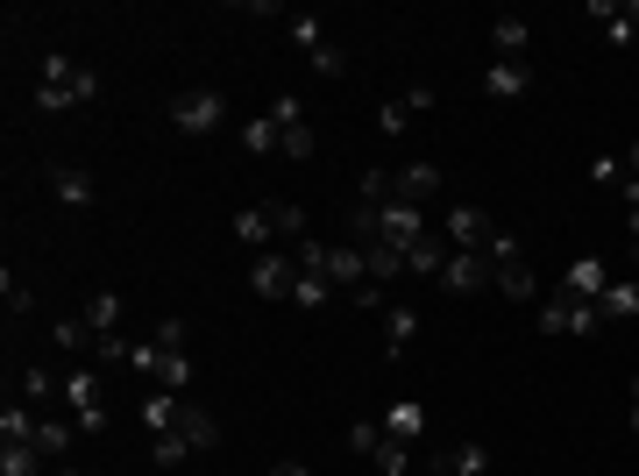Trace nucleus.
Wrapping results in <instances>:
<instances>
[{
	"instance_id": "1",
	"label": "nucleus",
	"mask_w": 639,
	"mask_h": 476,
	"mask_svg": "<svg viewBox=\"0 0 639 476\" xmlns=\"http://www.w3.org/2000/svg\"><path fill=\"white\" fill-rule=\"evenodd\" d=\"M100 93V79L86 65H71L65 50H51L43 57V79H36V107L43 114H65V107H86V100Z\"/></svg>"
},
{
	"instance_id": "2",
	"label": "nucleus",
	"mask_w": 639,
	"mask_h": 476,
	"mask_svg": "<svg viewBox=\"0 0 639 476\" xmlns=\"http://www.w3.org/2000/svg\"><path fill=\"white\" fill-rule=\"evenodd\" d=\"M128 370H143L157 392H178V398H186V384H192L186 349H157V341H135V349H128Z\"/></svg>"
},
{
	"instance_id": "3",
	"label": "nucleus",
	"mask_w": 639,
	"mask_h": 476,
	"mask_svg": "<svg viewBox=\"0 0 639 476\" xmlns=\"http://www.w3.org/2000/svg\"><path fill=\"white\" fill-rule=\"evenodd\" d=\"M171 122L186 128V136H213V128L227 122V93L221 86H192V93L171 100Z\"/></svg>"
},
{
	"instance_id": "4",
	"label": "nucleus",
	"mask_w": 639,
	"mask_h": 476,
	"mask_svg": "<svg viewBox=\"0 0 639 476\" xmlns=\"http://www.w3.org/2000/svg\"><path fill=\"white\" fill-rule=\"evenodd\" d=\"M65 406H71V427H79V434H100V427H107V392H100L93 363L65 377Z\"/></svg>"
},
{
	"instance_id": "5",
	"label": "nucleus",
	"mask_w": 639,
	"mask_h": 476,
	"mask_svg": "<svg viewBox=\"0 0 639 476\" xmlns=\"http://www.w3.org/2000/svg\"><path fill=\"white\" fill-rule=\"evenodd\" d=\"M249 292L256 299H292L299 292V257L292 249H264V257L249 263Z\"/></svg>"
},
{
	"instance_id": "6",
	"label": "nucleus",
	"mask_w": 639,
	"mask_h": 476,
	"mask_svg": "<svg viewBox=\"0 0 639 476\" xmlns=\"http://www.w3.org/2000/svg\"><path fill=\"white\" fill-rule=\"evenodd\" d=\"M612 277H618V271H612L604 257H575V263H569V277H561V299H583V306H597Z\"/></svg>"
},
{
	"instance_id": "7",
	"label": "nucleus",
	"mask_w": 639,
	"mask_h": 476,
	"mask_svg": "<svg viewBox=\"0 0 639 476\" xmlns=\"http://www.w3.org/2000/svg\"><path fill=\"white\" fill-rule=\"evenodd\" d=\"M440 235H448L455 249H491V214L483 206H448V220H440Z\"/></svg>"
},
{
	"instance_id": "8",
	"label": "nucleus",
	"mask_w": 639,
	"mask_h": 476,
	"mask_svg": "<svg viewBox=\"0 0 639 476\" xmlns=\"http://www.w3.org/2000/svg\"><path fill=\"white\" fill-rule=\"evenodd\" d=\"M440 285H448V292H483V285H497V271H491L483 249H455L448 271H440Z\"/></svg>"
},
{
	"instance_id": "9",
	"label": "nucleus",
	"mask_w": 639,
	"mask_h": 476,
	"mask_svg": "<svg viewBox=\"0 0 639 476\" xmlns=\"http://www.w3.org/2000/svg\"><path fill=\"white\" fill-rule=\"evenodd\" d=\"M434 86H413V93L405 100H384V107H377V128H384V136H405V128H413V114H434Z\"/></svg>"
},
{
	"instance_id": "10",
	"label": "nucleus",
	"mask_w": 639,
	"mask_h": 476,
	"mask_svg": "<svg viewBox=\"0 0 639 476\" xmlns=\"http://www.w3.org/2000/svg\"><path fill=\"white\" fill-rule=\"evenodd\" d=\"M448 257H455V242L440 228H426L419 242L405 249V271H413V277H440V271H448Z\"/></svg>"
},
{
	"instance_id": "11",
	"label": "nucleus",
	"mask_w": 639,
	"mask_h": 476,
	"mask_svg": "<svg viewBox=\"0 0 639 476\" xmlns=\"http://www.w3.org/2000/svg\"><path fill=\"white\" fill-rule=\"evenodd\" d=\"M419 235H426L419 206H413V200H391V206H384V242H391V249H413Z\"/></svg>"
},
{
	"instance_id": "12",
	"label": "nucleus",
	"mask_w": 639,
	"mask_h": 476,
	"mask_svg": "<svg viewBox=\"0 0 639 476\" xmlns=\"http://www.w3.org/2000/svg\"><path fill=\"white\" fill-rule=\"evenodd\" d=\"M51 192L65 206H93L100 192H93V171H79V163H51Z\"/></svg>"
},
{
	"instance_id": "13",
	"label": "nucleus",
	"mask_w": 639,
	"mask_h": 476,
	"mask_svg": "<svg viewBox=\"0 0 639 476\" xmlns=\"http://www.w3.org/2000/svg\"><path fill=\"white\" fill-rule=\"evenodd\" d=\"M526 86H532L526 65H512V57H491V71H483V93H491V100H519Z\"/></svg>"
},
{
	"instance_id": "14",
	"label": "nucleus",
	"mask_w": 639,
	"mask_h": 476,
	"mask_svg": "<svg viewBox=\"0 0 639 476\" xmlns=\"http://www.w3.org/2000/svg\"><path fill=\"white\" fill-rule=\"evenodd\" d=\"M434 469L440 476H491V449H483V441H462V449L434 455Z\"/></svg>"
},
{
	"instance_id": "15",
	"label": "nucleus",
	"mask_w": 639,
	"mask_h": 476,
	"mask_svg": "<svg viewBox=\"0 0 639 476\" xmlns=\"http://www.w3.org/2000/svg\"><path fill=\"white\" fill-rule=\"evenodd\" d=\"M526 36H532L526 14H497V22H491V50L512 57V65H526Z\"/></svg>"
},
{
	"instance_id": "16",
	"label": "nucleus",
	"mask_w": 639,
	"mask_h": 476,
	"mask_svg": "<svg viewBox=\"0 0 639 476\" xmlns=\"http://www.w3.org/2000/svg\"><path fill=\"white\" fill-rule=\"evenodd\" d=\"M178 412H186V398H178V392H149V398H143L149 441H157V434H178Z\"/></svg>"
},
{
	"instance_id": "17",
	"label": "nucleus",
	"mask_w": 639,
	"mask_h": 476,
	"mask_svg": "<svg viewBox=\"0 0 639 476\" xmlns=\"http://www.w3.org/2000/svg\"><path fill=\"white\" fill-rule=\"evenodd\" d=\"M391 178H399V200H413V206L440 192V163H399Z\"/></svg>"
},
{
	"instance_id": "18",
	"label": "nucleus",
	"mask_w": 639,
	"mask_h": 476,
	"mask_svg": "<svg viewBox=\"0 0 639 476\" xmlns=\"http://www.w3.org/2000/svg\"><path fill=\"white\" fill-rule=\"evenodd\" d=\"M51 335H57V349H65V355H93V349H100V327L86 320V314H65Z\"/></svg>"
},
{
	"instance_id": "19",
	"label": "nucleus",
	"mask_w": 639,
	"mask_h": 476,
	"mask_svg": "<svg viewBox=\"0 0 639 476\" xmlns=\"http://www.w3.org/2000/svg\"><path fill=\"white\" fill-rule=\"evenodd\" d=\"M384 434L413 449V441L426 434V412H419V398H399V406H384Z\"/></svg>"
},
{
	"instance_id": "20",
	"label": "nucleus",
	"mask_w": 639,
	"mask_h": 476,
	"mask_svg": "<svg viewBox=\"0 0 639 476\" xmlns=\"http://www.w3.org/2000/svg\"><path fill=\"white\" fill-rule=\"evenodd\" d=\"M597 314L604 320H639V277H612L604 299H597Z\"/></svg>"
},
{
	"instance_id": "21",
	"label": "nucleus",
	"mask_w": 639,
	"mask_h": 476,
	"mask_svg": "<svg viewBox=\"0 0 639 476\" xmlns=\"http://www.w3.org/2000/svg\"><path fill=\"white\" fill-rule=\"evenodd\" d=\"M264 214H270V235H278V242H306V206L299 200H264Z\"/></svg>"
},
{
	"instance_id": "22",
	"label": "nucleus",
	"mask_w": 639,
	"mask_h": 476,
	"mask_svg": "<svg viewBox=\"0 0 639 476\" xmlns=\"http://www.w3.org/2000/svg\"><path fill=\"white\" fill-rule=\"evenodd\" d=\"M362 271H370V285H377V292H384V285H399V277H405V249H391V242L362 249Z\"/></svg>"
},
{
	"instance_id": "23",
	"label": "nucleus",
	"mask_w": 639,
	"mask_h": 476,
	"mask_svg": "<svg viewBox=\"0 0 639 476\" xmlns=\"http://www.w3.org/2000/svg\"><path fill=\"white\" fill-rule=\"evenodd\" d=\"M178 434L192 441V455H200V449H221V420H213L206 406H186V412H178Z\"/></svg>"
},
{
	"instance_id": "24",
	"label": "nucleus",
	"mask_w": 639,
	"mask_h": 476,
	"mask_svg": "<svg viewBox=\"0 0 639 476\" xmlns=\"http://www.w3.org/2000/svg\"><path fill=\"white\" fill-rule=\"evenodd\" d=\"M43 463L51 455L29 449V441H0V476H43Z\"/></svg>"
},
{
	"instance_id": "25",
	"label": "nucleus",
	"mask_w": 639,
	"mask_h": 476,
	"mask_svg": "<svg viewBox=\"0 0 639 476\" xmlns=\"http://www.w3.org/2000/svg\"><path fill=\"white\" fill-rule=\"evenodd\" d=\"M235 242H249L256 257L278 242V235H270V214H264V206H242V214H235Z\"/></svg>"
},
{
	"instance_id": "26",
	"label": "nucleus",
	"mask_w": 639,
	"mask_h": 476,
	"mask_svg": "<svg viewBox=\"0 0 639 476\" xmlns=\"http://www.w3.org/2000/svg\"><path fill=\"white\" fill-rule=\"evenodd\" d=\"M51 398H65V377H51V370H22V406H51Z\"/></svg>"
},
{
	"instance_id": "27",
	"label": "nucleus",
	"mask_w": 639,
	"mask_h": 476,
	"mask_svg": "<svg viewBox=\"0 0 639 476\" xmlns=\"http://www.w3.org/2000/svg\"><path fill=\"white\" fill-rule=\"evenodd\" d=\"M497 292H505V299H540V277H532V263H505V271H497Z\"/></svg>"
},
{
	"instance_id": "28",
	"label": "nucleus",
	"mask_w": 639,
	"mask_h": 476,
	"mask_svg": "<svg viewBox=\"0 0 639 476\" xmlns=\"http://www.w3.org/2000/svg\"><path fill=\"white\" fill-rule=\"evenodd\" d=\"M36 427H43V412H29V406H0V441H36Z\"/></svg>"
},
{
	"instance_id": "29",
	"label": "nucleus",
	"mask_w": 639,
	"mask_h": 476,
	"mask_svg": "<svg viewBox=\"0 0 639 476\" xmlns=\"http://www.w3.org/2000/svg\"><path fill=\"white\" fill-rule=\"evenodd\" d=\"M413 335H419V314H413V306H384V349L399 355Z\"/></svg>"
},
{
	"instance_id": "30",
	"label": "nucleus",
	"mask_w": 639,
	"mask_h": 476,
	"mask_svg": "<svg viewBox=\"0 0 639 476\" xmlns=\"http://www.w3.org/2000/svg\"><path fill=\"white\" fill-rule=\"evenodd\" d=\"M121 314H128V306H121V292H93V299H86V320H93L100 327V335H121Z\"/></svg>"
},
{
	"instance_id": "31",
	"label": "nucleus",
	"mask_w": 639,
	"mask_h": 476,
	"mask_svg": "<svg viewBox=\"0 0 639 476\" xmlns=\"http://www.w3.org/2000/svg\"><path fill=\"white\" fill-rule=\"evenodd\" d=\"M356 200H362V206H391V200H399V178H391V171H362Z\"/></svg>"
},
{
	"instance_id": "32",
	"label": "nucleus",
	"mask_w": 639,
	"mask_h": 476,
	"mask_svg": "<svg viewBox=\"0 0 639 476\" xmlns=\"http://www.w3.org/2000/svg\"><path fill=\"white\" fill-rule=\"evenodd\" d=\"M604 327H612V320H604V314H597V306H583V299H569V335H575V341H597V335H604Z\"/></svg>"
},
{
	"instance_id": "33",
	"label": "nucleus",
	"mask_w": 639,
	"mask_h": 476,
	"mask_svg": "<svg viewBox=\"0 0 639 476\" xmlns=\"http://www.w3.org/2000/svg\"><path fill=\"white\" fill-rule=\"evenodd\" d=\"M242 143H249V150H256V157H270V150H278V143H284V136H278V122H270V114H256V122H249V128H242Z\"/></svg>"
},
{
	"instance_id": "34",
	"label": "nucleus",
	"mask_w": 639,
	"mask_h": 476,
	"mask_svg": "<svg viewBox=\"0 0 639 476\" xmlns=\"http://www.w3.org/2000/svg\"><path fill=\"white\" fill-rule=\"evenodd\" d=\"M483 257H491V271H505V263H526V242H519V235H505V228H497Z\"/></svg>"
},
{
	"instance_id": "35",
	"label": "nucleus",
	"mask_w": 639,
	"mask_h": 476,
	"mask_svg": "<svg viewBox=\"0 0 639 476\" xmlns=\"http://www.w3.org/2000/svg\"><path fill=\"white\" fill-rule=\"evenodd\" d=\"M384 449V420H356L348 427V455H377Z\"/></svg>"
},
{
	"instance_id": "36",
	"label": "nucleus",
	"mask_w": 639,
	"mask_h": 476,
	"mask_svg": "<svg viewBox=\"0 0 639 476\" xmlns=\"http://www.w3.org/2000/svg\"><path fill=\"white\" fill-rule=\"evenodd\" d=\"M29 449H43V455H51V463H57V455L71 449V427H65V420H43V427H36V441H29Z\"/></svg>"
},
{
	"instance_id": "37",
	"label": "nucleus",
	"mask_w": 639,
	"mask_h": 476,
	"mask_svg": "<svg viewBox=\"0 0 639 476\" xmlns=\"http://www.w3.org/2000/svg\"><path fill=\"white\" fill-rule=\"evenodd\" d=\"M370 463L384 469V476H405V469H413V449H405V441H391V434H384V449H377Z\"/></svg>"
},
{
	"instance_id": "38",
	"label": "nucleus",
	"mask_w": 639,
	"mask_h": 476,
	"mask_svg": "<svg viewBox=\"0 0 639 476\" xmlns=\"http://www.w3.org/2000/svg\"><path fill=\"white\" fill-rule=\"evenodd\" d=\"M292 43H299V50H320V43H327V29H320V14H292Z\"/></svg>"
},
{
	"instance_id": "39",
	"label": "nucleus",
	"mask_w": 639,
	"mask_h": 476,
	"mask_svg": "<svg viewBox=\"0 0 639 476\" xmlns=\"http://www.w3.org/2000/svg\"><path fill=\"white\" fill-rule=\"evenodd\" d=\"M149 455H157L164 469H178V463L192 455V441H186V434H157V449H149Z\"/></svg>"
},
{
	"instance_id": "40",
	"label": "nucleus",
	"mask_w": 639,
	"mask_h": 476,
	"mask_svg": "<svg viewBox=\"0 0 639 476\" xmlns=\"http://www.w3.org/2000/svg\"><path fill=\"white\" fill-rule=\"evenodd\" d=\"M313 71H320V79H334V71H348V50H341V43H320V50H313Z\"/></svg>"
},
{
	"instance_id": "41",
	"label": "nucleus",
	"mask_w": 639,
	"mask_h": 476,
	"mask_svg": "<svg viewBox=\"0 0 639 476\" xmlns=\"http://www.w3.org/2000/svg\"><path fill=\"white\" fill-rule=\"evenodd\" d=\"M278 150L292 157V163H306V157H313V128H306V122H299V128H284V143H278Z\"/></svg>"
},
{
	"instance_id": "42",
	"label": "nucleus",
	"mask_w": 639,
	"mask_h": 476,
	"mask_svg": "<svg viewBox=\"0 0 639 476\" xmlns=\"http://www.w3.org/2000/svg\"><path fill=\"white\" fill-rule=\"evenodd\" d=\"M327 277H306V271H299V292H292V306H327Z\"/></svg>"
},
{
	"instance_id": "43",
	"label": "nucleus",
	"mask_w": 639,
	"mask_h": 476,
	"mask_svg": "<svg viewBox=\"0 0 639 476\" xmlns=\"http://www.w3.org/2000/svg\"><path fill=\"white\" fill-rule=\"evenodd\" d=\"M149 341H157V349H186V320H157Z\"/></svg>"
},
{
	"instance_id": "44",
	"label": "nucleus",
	"mask_w": 639,
	"mask_h": 476,
	"mask_svg": "<svg viewBox=\"0 0 639 476\" xmlns=\"http://www.w3.org/2000/svg\"><path fill=\"white\" fill-rule=\"evenodd\" d=\"M270 476H313L306 463H270Z\"/></svg>"
},
{
	"instance_id": "45",
	"label": "nucleus",
	"mask_w": 639,
	"mask_h": 476,
	"mask_svg": "<svg viewBox=\"0 0 639 476\" xmlns=\"http://www.w3.org/2000/svg\"><path fill=\"white\" fill-rule=\"evenodd\" d=\"M632 427H639V384H632Z\"/></svg>"
},
{
	"instance_id": "46",
	"label": "nucleus",
	"mask_w": 639,
	"mask_h": 476,
	"mask_svg": "<svg viewBox=\"0 0 639 476\" xmlns=\"http://www.w3.org/2000/svg\"><path fill=\"white\" fill-rule=\"evenodd\" d=\"M51 476H86V469H51Z\"/></svg>"
}]
</instances>
